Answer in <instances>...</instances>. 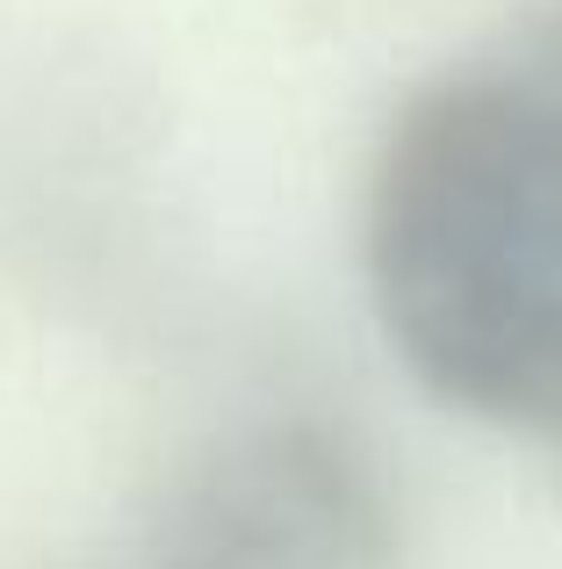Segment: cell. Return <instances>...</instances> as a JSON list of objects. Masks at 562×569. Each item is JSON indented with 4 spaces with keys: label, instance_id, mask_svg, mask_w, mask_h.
<instances>
[{
    "label": "cell",
    "instance_id": "1",
    "mask_svg": "<svg viewBox=\"0 0 562 569\" xmlns=\"http://www.w3.org/2000/svg\"><path fill=\"white\" fill-rule=\"evenodd\" d=\"M361 267L419 389L562 469V94L476 58L411 87L361 188Z\"/></svg>",
    "mask_w": 562,
    "mask_h": 569
},
{
    "label": "cell",
    "instance_id": "2",
    "mask_svg": "<svg viewBox=\"0 0 562 569\" xmlns=\"http://www.w3.org/2000/svg\"><path fill=\"white\" fill-rule=\"evenodd\" d=\"M138 569H397V505L347 432L260 418L167 483Z\"/></svg>",
    "mask_w": 562,
    "mask_h": 569
},
{
    "label": "cell",
    "instance_id": "3",
    "mask_svg": "<svg viewBox=\"0 0 562 569\" xmlns=\"http://www.w3.org/2000/svg\"><path fill=\"white\" fill-rule=\"evenodd\" d=\"M491 58L562 94V0H526V8H512V22L498 29Z\"/></svg>",
    "mask_w": 562,
    "mask_h": 569
}]
</instances>
